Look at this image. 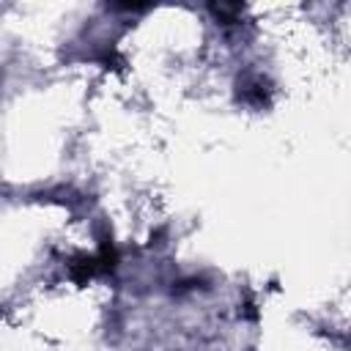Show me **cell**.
Segmentation results:
<instances>
[{
	"label": "cell",
	"instance_id": "cell-1",
	"mask_svg": "<svg viewBox=\"0 0 351 351\" xmlns=\"http://www.w3.org/2000/svg\"><path fill=\"white\" fill-rule=\"evenodd\" d=\"M101 269H99V261H96V255H80V258H74L71 263H69V274H71V280L77 282V285H85L90 277H96Z\"/></svg>",
	"mask_w": 351,
	"mask_h": 351
}]
</instances>
